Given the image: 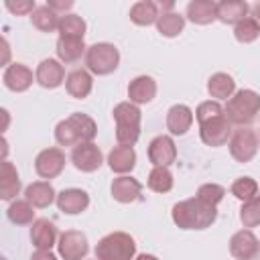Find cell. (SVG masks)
<instances>
[{"mask_svg": "<svg viewBox=\"0 0 260 260\" xmlns=\"http://www.w3.org/2000/svg\"><path fill=\"white\" fill-rule=\"evenodd\" d=\"M6 215L14 225H28L35 221V207L26 199H16L6 209Z\"/></svg>", "mask_w": 260, "mask_h": 260, "instance_id": "cell-31", "label": "cell"}, {"mask_svg": "<svg viewBox=\"0 0 260 260\" xmlns=\"http://www.w3.org/2000/svg\"><path fill=\"white\" fill-rule=\"evenodd\" d=\"M171 215L175 225H179L181 230H205L217 219V209L197 197H191L175 203Z\"/></svg>", "mask_w": 260, "mask_h": 260, "instance_id": "cell-1", "label": "cell"}, {"mask_svg": "<svg viewBox=\"0 0 260 260\" xmlns=\"http://www.w3.org/2000/svg\"><path fill=\"white\" fill-rule=\"evenodd\" d=\"M258 134L250 128V126H240L232 132V138H230V154L234 156V160L238 162H250L256 152H258Z\"/></svg>", "mask_w": 260, "mask_h": 260, "instance_id": "cell-7", "label": "cell"}, {"mask_svg": "<svg viewBox=\"0 0 260 260\" xmlns=\"http://www.w3.org/2000/svg\"><path fill=\"white\" fill-rule=\"evenodd\" d=\"M230 254L236 260H254L260 254V242L252 230H240L230 238Z\"/></svg>", "mask_w": 260, "mask_h": 260, "instance_id": "cell-12", "label": "cell"}, {"mask_svg": "<svg viewBox=\"0 0 260 260\" xmlns=\"http://www.w3.org/2000/svg\"><path fill=\"white\" fill-rule=\"evenodd\" d=\"M223 195H225V189L221 187V185H217V183H205V185H201L199 189H197V199H201L203 203H207V205H217L221 199H223Z\"/></svg>", "mask_w": 260, "mask_h": 260, "instance_id": "cell-38", "label": "cell"}, {"mask_svg": "<svg viewBox=\"0 0 260 260\" xmlns=\"http://www.w3.org/2000/svg\"><path fill=\"white\" fill-rule=\"evenodd\" d=\"M112 116L116 120V140H118V144L134 146L140 138V120H142V114H140L138 106L132 104V102H120L114 108Z\"/></svg>", "mask_w": 260, "mask_h": 260, "instance_id": "cell-3", "label": "cell"}, {"mask_svg": "<svg viewBox=\"0 0 260 260\" xmlns=\"http://www.w3.org/2000/svg\"><path fill=\"white\" fill-rule=\"evenodd\" d=\"M108 165L114 173H120V175H126L130 173L134 167H136V152L132 146H124V144H118L110 150L108 154Z\"/></svg>", "mask_w": 260, "mask_h": 260, "instance_id": "cell-23", "label": "cell"}, {"mask_svg": "<svg viewBox=\"0 0 260 260\" xmlns=\"http://www.w3.org/2000/svg\"><path fill=\"white\" fill-rule=\"evenodd\" d=\"M18 193H20L18 171L14 169V165L10 160H4L2 162V171H0V197L4 201H12Z\"/></svg>", "mask_w": 260, "mask_h": 260, "instance_id": "cell-27", "label": "cell"}, {"mask_svg": "<svg viewBox=\"0 0 260 260\" xmlns=\"http://www.w3.org/2000/svg\"><path fill=\"white\" fill-rule=\"evenodd\" d=\"M65 169V152L57 146L45 148L35 158V171L41 179H55Z\"/></svg>", "mask_w": 260, "mask_h": 260, "instance_id": "cell-10", "label": "cell"}, {"mask_svg": "<svg viewBox=\"0 0 260 260\" xmlns=\"http://www.w3.org/2000/svg\"><path fill=\"white\" fill-rule=\"evenodd\" d=\"M258 35H260V26L256 24V20L252 16H246L244 20H240L234 26V37L240 43H252L258 39Z\"/></svg>", "mask_w": 260, "mask_h": 260, "instance_id": "cell-37", "label": "cell"}, {"mask_svg": "<svg viewBox=\"0 0 260 260\" xmlns=\"http://www.w3.org/2000/svg\"><path fill=\"white\" fill-rule=\"evenodd\" d=\"M57 250H59V256L63 260H83L89 252V246H87V238L83 232H77V230H67L59 236V242H57Z\"/></svg>", "mask_w": 260, "mask_h": 260, "instance_id": "cell-8", "label": "cell"}, {"mask_svg": "<svg viewBox=\"0 0 260 260\" xmlns=\"http://www.w3.org/2000/svg\"><path fill=\"white\" fill-rule=\"evenodd\" d=\"M199 136L207 146H221L232 138V122L225 118V114L211 118L199 124Z\"/></svg>", "mask_w": 260, "mask_h": 260, "instance_id": "cell-9", "label": "cell"}, {"mask_svg": "<svg viewBox=\"0 0 260 260\" xmlns=\"http://www.w3.org/2000/svg\"><path fill=\"white\" fill-rule=\"evenodd\" d=\"M6 8L14 14H32L37 10L35 2L30 0H20V2H6Z\"/></svg>", "mask_w": 260, "mask_h": 260, "instance_id": "cell-40", "label": "cell"}, {"mask_svg": "<svg viewBox=\"0 0 260 260\" xmlns=\"http://www.w3.org/2000/svg\"><path fill=\"white\" fill-rule=\"evenodd\" d=\"M47 6H49V8H53V10L59 14L61 10H69V8L73 6V2H71V0H65V2H59V0H49V2H47Z\"/></svg>", "mask_w": 260, "mask_h": 260, "instance_id": "cell-41", "label": "cell"}, {"mask_svg": "<svg viewBox=\"0 0 260 260\" xmlns=\"http://www.w3.org/2000/svg\"><path fill=\"white\" fill-rule=\"evenodd\" d=\"M187 18L195 24H211L217 20V4L211 0H191L187 4Z\"/></svg>", "mask_w": 260, "mask_h": 260, "instance_id": "cell-26", "label": "cell"}, {"mask_svg": "<svg viewBox=\"0 0 260 260\" xmlns=\"http://www.w3.org/2000/svg\"><path fill=\"white\" fill-rule=\"evenodd\" d=\"M134 260H158L156 256H152V254H138Z\"/></svg>", "mask_w": 260, "mask_h": 260, "instance_id": "cell-44", "label": "cell"}, {"mask_svg": "<svg viewBox=\"0 0 260 260\" xmlns=\"http://www.w3.org/2000/svg\"><path fill=\"white\" fill-rule=\"evenodd\" d=\"M207 91L215 100H230L236 93V81L228 73H213L207 79Z\"/></svg>", "mask_w": 260, "mask_h": 260, "instance_id": "cell-28", "label": "cell"}, {"mask_svg": "<svg viewBox=\"0 0 260 260\" xmlns=\"http://www.w3.org/2000/svg\"><path fill=\"white\" fill-rule=\"evenodd\" d=\"M85 20L77 14H63L59 20V37H81L85 35Z\"/></svg>", "mask_w": 260, "mask_h": 260, "instance_id": "cell-34", "label": "cell"}, {"mask_svg": "<svg viewBox=\"0 0 260 260\" xmlns=\"http://www.w3.org/2000/svg\"><path fill=\"white\" fill-rule=\"evenodd\" d=\"M250 12V6L244 0H221L217 2V20H221L223 24H238L240 20H244Z\"/></svg>", "mask_w": 260, "mask_h": 260, "instance_id": "cell-25", "label": "cell"}, {"mask_svg": "<svg viewBox=\"0 0 260 260\" xmlns=\"http://www.w3.org/2000/svg\"><path fill=\"white\" fill-rule=\"evenodd\" d=\"M258 140H260V134H258Z\"/></svg>", "mask_w": 260, "mask_h": 260, "instance_id": "cell-45", "label": "cell"}, {"mask_svg": "<svg viewBox=\"0 0 260 260\" xmlns=\"http://www.w3.org/2000/svg\"><path fill=\"white\" fill-rule=\"evenodd\" d=\"M89 205V195L83 191V189H63L59 195H57V207L59 211L67 213V215H77L81 211H85Z\"/></svg>", "mask_w": 260, "mask_h": 260, "instance_id": "cell-15", "label": "cell"}, {"mask_svg": "<svg viewBox=\"0 0 260 260\" xmlns=\"http://www.w3.org/2000/svg\"><path fill=\"white\" fill-rule=\"evenodd\" d=\"M2 81L10 91H26L32 85V71L24 63H10L4 69Z\"/></svg>", "mask_w": 260, "mask_h": 260, "instance_id": "cell-17", "label": "cell"}, {"mask_svg": "<svg viewBox=\"0 0 260 260\" xmlns=\"http://www.w3.org/2000/svg\"><path fill=\"white\" fill-rule=\"evenodd\" d=\"M225 118L238 126H250L260 114V95L254 89H238L223 108Z\"/></svg>", "mask_w": 260, "mask_h": 260, "instance_id": "cell-4", "label": "cell"}, {"mask_svg": "<svg viewBox=\"0 0 260 260\" xmlns=\"http://www.w3.org/2000/svg\"><path fill=\"white\" fill-rule=\"evenodd\" d=\"M142 193V185L128 175H120L112 181V197L120 203H132L136 199H140Z\"/></svg>", "mask_w": 260, "mask_h": 260, "instance_id": "cell-20", "label": "cell"}, {"mask_svg": "<svg viewBox=\"0 0 260 260\" xmlns=\"http://www.w3.org/2000/svg\"><path fill=\"white\" fill-rule=\"evenodd\" d=\"M158 16H160L158 8L150 0H140V2L132 4V8H130V20L138 26H148V24L156 22Z\"/></svg>", "mask_w": 260, "mask_h": 260, "instance_id": "cell-29", "label": "cell"}, {"mask_svg": "<svg viewBox=\"0 0 260 260\" xmlns=\"http://www.w3.org/2000/svg\"><path fill=\"white\" fill-rule=\"evenodd\" d=\"M148 160L154 167H169L177 160V146L171 136H156L148 144Z\"/></svg>", "mask_w": 260, "mask_h": 260, "instance_id": "cell-13", "label": "cell"}, {"mask_svg": "<svg viewBox=\"0 0 260 260\" xmlns=\"http://www.w3.org/2000/svg\"><path fill=\"white\" fill-rule=\"evenodd\" d=\"M59 20L61 16L49 8L47 4L45 6H37V10L30 14V22L35 28H39L41 32H53V30H59Z\"/></svg>", "mask_w": 260, "mask_h": 260, "instance_id": "cell-30", "label": "cell"}, {"mask_svg": "<svg viewBox=\"0 0 260 260\" xmlns=\"http://www.w3.org/2000/svg\"><path fill=\"white\" fill-rule=\"evenodd\" d=\"M98 134V126L95 122L81 112L71 114L69 118L61 120L55 126V140L61 146H77L83 142H91Z\"/></svg>", "mask_w": 260, "mask_h": 260, "instance_id": "cell-2", "label": "cell"}, {"mask_svg": "<svg viewBox=\"0 0 260 260\" xmlns=\"http://www.w3.org/2000/svg\"><path fill=\"white\" fill-rule=\"evenodd\" d=\"M136 242L126 232H112L95 244V260H132Z\"/></svg>", "mask_w": 260, "mask_h": 260, "instance_id": "cell-5", "label": "cell"}, {"mask_svg": "<svg viewBox=\"0 0 260 260\" xmlns=\"http://www.w3.org/2000/svg\"><path fill=\"white\" fill-rule=\"evenodd\" d=\"M240 221L244 223V228L260 225V195L250 201H244V205L240 207Z\"/></svg>", "mask_w": 260, "mask_h": 260, "instance_id": "cell-36", "label": "cell"}, {"mask_svg": "<svg viewBox=\"0 0 260 260\" xmlns=\"http://www.w3.org/2000/svg\"><path fill=\"white\" fill-rule=\"evenodd\" d=\"M156 95V81L150 75H138L128 83V98L132 104H148Z\"/></svg>", "mask_w": 260, "mask_h": 260, "instance_id": "cell-18", "label": "cell"}, {"mask_svg": "<svg viewBox=\"0 0 260 260\" xmlns=\"http://www.w3.org/2000/svg\"><path fill=\"white\" fill-rule=\"evenodd\" d=\"M193 124V112L189 106L185 104H175L173 108H169L167 112V130L175 136H183L187 134V130Z\"/></svg>", "mask_w": 260, "mask_h": 260, "instance_id": "cell-19", "label": "cell"}, {"mask_svg": "<svg viewBox=\"0 0 260 260\" xmlns=\"http://www.w3.org/2000/svg\"><path fill=\"white\" fill-rule=\"evenodd\" d=\"M71 162L81 173H93V171H98L102 167L104 156H102V150L93 142H83V144L73 146Z\"/></svg>", "mask_w": 260, "mask_h": 260, "instance_id": "cell-11", "label": "cell"}, {"mask_svg": "<svg viewBox=\"0 0 260 260\" xmlns=\"http://www.w3.org/2000/svg\"><path fill=\"white\" fill-rule=\"evenodd\" d=\"M120 65V51L112 43H95L87 47L85 67L93 75H110Z\"/></svg>", "mask_w": 260, "mask_h": 260, "instance_id": "cell-6", "label": "cell"}, {"mask_svg": "<svg viewBox=\"0 0 260 260\" xmlns=\"http://www.w3.org/2000/svg\"><path fill=\"white\" fill-rule=\"evenodd\" d=\"M250 16L256 20V24L260 26V2H256V4H252L250 6Z\"/></svg>", "mask_w": 260, "mask_h": 260, "instance_id": "cell-43", "label": "cell"}, {"mask_svg": "<svg viewBox=\"0 0 260 260\" xmlns=\"http://www.w3.org/2000/svg\"><path fill=\"white\" fill-rule=\"evenodd\" d=\"M30 260H57V256H55L51 250H37V252L30 256Z\"/></svg>", "mask_w": 260, "mask_h": 260, "instance_id": "cell-42", "label": "cell"}, {"mask_svg": "<svg viewBox=\"0 0 260 260\" xmlns=\"http://www.w3.org/2000/svg\"><path fill=\"white\" fill-rule=\"evenodd\" d=\"M148 189H152L154 193H169L173 189V175L167 167H154L148 173Z\"/></svg>", "mask_w": 260, "mask_h": 260, "instance_id": "cell-33", "label": "cell"}, {"mask_svg": "<svg viewBox=\"0 0 260 260\" xmlns=\"http://www.w3.org/2000/svg\"><path fill=\"white\" fill-rule=\"evenodd\" d=\"M221 114H225V112H223V108L219 106V102H215V100L201 102V104L197 106V110H195V118H197L199 124H203V122H207V120H211V118H217V116H221Z\"/></svg>", "mask_w": 260, "mask_h": 260, "instance_id": "cell-39", "label": "cell"}, {"mask_svg": "<svg viewBox=\"0 0 260 260\" xmlns=\"http://www.w3.org/2000/svg\"><path fill=\"white\" fill-rule=\"evenodd\" d=\"M30 242L37 250H51L57 244V228L51 219L41 217L32 221L30 228Z\"/></svg>", "mask_w": 260, "mask_h": 260, "instance_id": "cell-16", "label": "cell"}, {"mask_svg": "<svg viewBox=\"0 0 260 260\" xmlns=\"http://www.w3.org/2000/svg\"><path fill=\"white\" fill-rule=\"evenodd\" d=\"M24 199L32 207H49L53 201H57V193L49 181H35L24 189Z\"/></svg>", "mask_w": 260, "mask_h": 260, "instance_id": "cell-21", "label": "cell"}, {"mask_svg": "<svg viewBox=\"0 0 260 260\" xmlns=\"http://www.w3.org/2000/svg\"><path fill=\"white\" fill-rule=\"evenodd\" d=\"M35 79L41 87L45 89H55L59 87L67 77H65V67L61 65V61L57 59H43L37 67Z\"/></svg>", "mask_w": 260, "mask_h": 260, "instance_id": "cell-14", "label": "cell"}, {"mask_svg": "<svg viewBox=\"0 0 260 260\" xmlns=\"http://www.w3.org/2000/svg\"><path fill=\"white\" fill-rule=\"evenodd\" d=\"M232 195L240 201H250L258 195V183L252 177H240L232 183Z\"/></svg>", "mask_w": 260, "mask_h": 260, "instance_id": "cell-35", "label": "cell"}, {"mask_svg": "<svg viewBox=\"0 0 260 260\" xmlns=\"http://www.w3.org/2000/svg\"><path fill=\"white\" fill-rule=\"evenodd\" d=\"M185 28V18L179 12H162L156 20V30L162 37H177Z\"/></svg>", "mask_w": 260, "mask_h": 260, "instance_id": "cell-32", "label": "cell"}, {"mask_svg": "<svg viewBox=\"0 0 260 260\" xmlns=\"http://www.w3.org/2000/svg\"><path fill=\"white\" fill-rule=\"evenodd\" d=\"M55 51L61 63H75L83 53H87V47L81 37H59Z\"/></svg>", "mask_w": 260, "mask_h": 260, "instance_id": "cell-24", "label": "cell"}, {"mask_svg": "<svg viewBox=\"0 0 260 260\" xmlns=\"http://www.w3.org/2000/svg\"><path fill=\"white\" fill-rule=\"evenodd\" d=\"M91 87H93V79L87 69H73L65 79V89L75 100L87 98L91 93Z\"/></svg>", "mask_w": 260, "mask_h": 260, "instance_id": "cell-22", "label": "cell"}]
</instances>
